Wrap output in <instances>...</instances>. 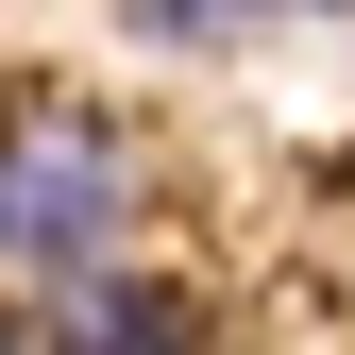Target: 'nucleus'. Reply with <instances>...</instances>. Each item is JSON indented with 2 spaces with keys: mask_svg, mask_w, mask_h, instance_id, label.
<instances>
[{
  "mask_svg": "<svg viewBox=\"0 0 355 355\" xmlns=\"http://www.w3.org/2000/svg\"><path fill=\"white\" fill-rule=\"evenodd\" d=\"M271 17H338V0H271Z\"/></svg>",
  "mask_w": 355,
  "mask_h": 355,
  "instance_id": "nucleus-4",
  "label": "nucleus"
},
{
  "mask_svg": "<svg viewBox=\"0 0 355 355\" xmlns=\"http://www.w3.org/2000/svg\"><path fill=\"white\" fill-rule=\"evenodd\" d=\"M119 237H136V153H119V119L17 85V136H0V254H17V288L102 271Z\"/></svg>",
  "mask_w": 355,
  "mask_h": 355,
  "instance_id": "nucleus-1",
  "label": "nucleus"
},
{
  "mask_svg": "<svg viewBox=\"0 0 355 355\" xmlns=\"http://www.w3.org/2000/svg\"><path fill=\"white\" fill-rule=\"evenodd\" d=\"M119 17H136L153 51H220V34H254L271 0H119Z\"/></svg>",
  "mask_w": 355,
  "mask_h": 355,
  "instance_id": "nucleus-3",
  "label": "nucleus"
},
{
  "mask_svg": "<svg viewBox=\"0 0 355 355\" xmlns=\"http://www.w3.org/2000/svg\"><path fill=\"white\" fill-rule=\"evenodd\" d=\"M17 322L34 338H203V304L136 271V254H102V271H51V288H17Z\"/></svg>",
  "mask_w": 355,
  "mask_h": 355,
  "instance_id": "nucleus-2",
  "label": "nucleus"
}]
</instances>
